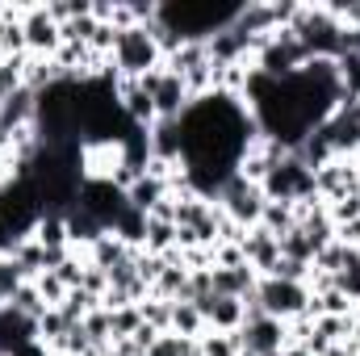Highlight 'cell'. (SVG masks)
<instances>
[{
  "label": "cell",
  "mask_w": 360,
  "mask_h": 356,
  "mask_svg": "<svg viewBox=\"0 0 360 356\" xmlns=\"http://www.w3.org/2000/svg\"><path fill=\"white\" fill-rule=\"evenodd\" d=\"M243 0H164L155 4V21L168 25L180 42H210L239 17Z\"/></svg>",
  "instance_id": "1"
},
{
  "label": "cell",
  "mask_w": 360,
  "mask_h": 356,
  "mask_svg": "<svg viewBox=\"0 0 360 356\" xmlns=\"http://www.w3.org/2000/svg\"><path fill=\"white\" fill-rule=\"evenodd\" d=\"M297 34V42L306 46L310 59H340L344 55V21L331 13V4H302L297 17L285 25Z\"/></svg>",
  "instance_id": "2"
},
{
  "label": "cell",
  "mask_w": 360,
  "mask_h": 356,
  "mask_svg": "<svg viewBox=\"0 0 360 356\" xmlns=\"http://www.w3.org/2000/svg\"><path fill=\"white\" fill-rule=\"evenodd\" d=\"M109 68L117 80H143L151 72L164 68V51L151 34V25H130V30H117V42H113V55H109Z\"/></svg>",
  "instance_id": "3"
},
{
  "label": "cell",
  "mask_w": 360,
  "mask_h": 356,
  "mask_svg": "<svg viewBox=\"0 0 360 356\" xmlns=\"http://www.w3.org/2000/svg\"><path fill=\"white\" fill-rule=\"evenodd\" d=\"M264 189L260 184H252V180H243L239 172H231V177L218 184V193H214V205L235 222V227H256L260 222V214H264Z\"/></svg>",
  "instance_id": "4"
},
{
  "label": "cell",
  "mask_w": 360,
  "mask_h": 356,
  "mask_svg": "<svg viewBox=\"0 0 360 356\" xmlns=\"http://www.w3.org/2000/svg\"><path fill=\"white\" fill-rule=\"evenodd\" d=\"M264 197L269 201H285V205H302V201H310V197H319V184H314V168H306L293 151L272 168L269 177H264Z\"/></svg>",
  "instance_id": "5"
},
{
  "label": "cell",
  "mask_w": 360,
  "mask_h": 356,
  "mask_svg": "<svg viewBox=\"0 0 360 356\" xmlns=\"http://www.w3.org/2000/svg\"><path fill=\"white\" fill-rule=\"evenodd\" d=\"M310 285H302V281H285V276H260V285H256V302L264 306V314L272 319H281V323H289V319H302L306 310H310Z\"/></svg>",
  "instance_id": "6"
},
{
  "label": "cell",
  "mask_w": 360,
  "mask_h": 356,
  "mask_svg": "<svg viewBox=\"0 0 360 356\" xmlns=\"http://www.w3.org/2000/svg\"><path fill=\"white\" fill-rule=\"evenodd\" d=\"M126 189H117L109 177H84L80 193H76V210H84L89 218H96L105 231L117 227V218L126 214Z\"/></svg>",
  "instance_id": "7"
},
{
  "label": "cell",
  "mask_w": 360,
  "mask_h": 356,
  "mask_svg": "<svg viewBox=\"0 0 360 356\" xmlns=\"http://www.w3.org/2000/svg\"><path fill=\"white\" fill-rule=\"evenodd\" d=\"M21 34H25V55H34V59H55V51L63 46V25L51 17L46 4H25Z\"/></svg>",
  "instance_id": "8"
},
{
  "label": "cell",
  "mask_w": 360,
  "mask_h": 356,
  "mask_svg": "<svg viewBox=\"0 0 360 356\" xmlns=\"http://www.w3.org/2000/svg\"><path fill=\"white\" fill-rule=\"evenodd\" d=\"M139 84L151 92L155 113H160V117H168V122H180V117H184V109L193 105V92H188V84L180 80L176 72H168V68H160V72L143 76Z\"/></svg>",
  "instance_id": "9"
},
{
  "label": "cell",
  "mask_w": 360,
  "mask_h": 356,
  "mask_svg": "<svg viewBox=\"0 0 360 356\" xmlns=\"http://www.w3.org/2000/svg\"><path fill=\"white\" fill-rule=\"evenodd\" d=\"M239 344L248 356H269V352H285L289 348V336H285V323L272 319V314H252L243 319L239 327Z\"/></svg>",
  "instance_id": "10"
},
{
  "label": "cell",
  "mask_w": 360,
  "mask_h": 356,
  "mask_svg": "<svg viewBox=\"0 0 360 356\" xmlns=\"http://www.w3.org/2000/svg\"><path fill=\"white\" fill-rule=\"evenodd\" d=\"M239 248H243V260L256 268V276H272V272H276V265H281V239H276L272 231H264L260 222L243 231Z\"/></svg>",
  "instance_id": "11"
},
{
  "label": "cell",
  "mask_w": 360,
  "mask_h": 356,
  "mask_svg": "<svg viewBox=\"0 0 360 356\" xmlns=\"http://www.w3.org/2000/svg\"><path fill=\"white\" fill-rule=\"evenodd\" d=\"M34 344H38V319H25L13 306H0V356H21Z\"/></svg>",
  "instance_id": "12"
},
{
  "label": "cell",
  "mask_w": 360,
  "mask_h": 356,
  "mask_svg": "<svg viewBox=\"0 0 360 356\" xmlns=\"http://www.w3.org/2000/svg\"><path fill=\"white\" fill-rule=\"evenodd\" d=\"M34 117H38V92L17 89L8 101H0V130H4V134L34 126Z\"/></svg>",
  "instance_id": "13"
},
{
  "label": "cell",
  "mask_w": 360,
  "mask_h": 356,
  "mask_svg": "<svg viewBox=\"0 0 360 356\" xmlns=\"http://www.w3.org/2000/svg\"><path fill=\"white\" fill-rule=\"evenodd\" d=\"M210 276H214V293L218 298H252L256 293V285H260V276H256V268L252 265H239V268H210Z\"/></svg>",
  "instance_id": "14"
},
{
  "label": "cell",
  "mask_w": 360,
  "mask_h": 356,
  "mask_svg": "<svg viewBox=\"0 0 360 356\" xmlns=\"http://www.w3.org/2000/svg\"><path fill=\"white\" fill-rule=\"evenodd\" d=\"M130 256H134V248H130V243H122V239H117L113 231H105V235H101V239L92 243L89 252H84V260H89L92 268H101L105 276H109L113 268L122 265V260H130Z\"/></svg>",
  "instance_id": "15"
},
{
  "label": "cell",
  "mask_w": 360,
  "mask_h": 356,
  "mask_svg": "<svg viewBox=\"0 0 360 356\" xmlns=\"http://www.w3.org/2000/svg\"><path fill=\"white\" fill-rule=\"evenodd\" d=\"M164 197H168V180L147 177V172H143V177H139L134 184H130V189H126V201H130L134 210H143V214H151V210H155Z\"/></svg>",
  "instance_id": "16"
},
{
  "label": "cell",
  "mask_w": 360,
  "mask_h": 356,
  "mask_svg": "<svg viewBox=\"0 0 360 356\" xmlns=\"http://www.w3.org/2000/svg\"><path fill=\"white\" fill-rule=\"evenodd\" d=\"M143 252H151V256H168V252H176V222H164V218H147Z\"/></svg>",
  "instance_id": "17"
},
{
  "label": "cell",
  "mask_w": 360,
  "mask_h": 356,
  "mask_svg": "<svg viewBox=\"0 0 360 356\" xmlns=\"http://www.w3.org/2000/svg\"><path fill=\"white\" fill-rule=\"evenodd\" d=\"M172 331L184 340H201L205 336V314L193 302H172Z\"/></svg>",
  "instance_id": "18"
},
{
  "label": "cell",
  "mask_w": 360,
  "mask_h": 356,
  "mask_svg": "<svg viewBox=\"0 0 360 356\" xmlns=\"http://www.w3.org/2000/svg\"><path fill=\"white\" fill-rule=\"evenodd\" d=\"M34 239H38L46 252L72 248V243H68V218H63V214H42V222L34 227Z\"/></svg>",
  "instance_id": "19"
},
{
  "label": "cell",
  "mask_w": 360,
  "mask_h": 356,
  "mask_svg": "<svg viewBox=\"0 0 360 356\" xmlns=\"http://www.w3.org/2000/svg\"><path fill=\"white\" fill-rule=\"evenodd\" d=\"M260 227H264V231H272V235L281 239V235H289V231L297 227V210H293V205H285V201H264Z\"/></svg>",
  "instance_id": "20"
},
{
  "label": "cell",
  "mask_w": 360,
  "mask_h": 356,
  "mask_svg": "<svg viewBox=\"0 0 360 356\" xmlns=\"http://www.w3.org/2000/svg\"><path fill=\"white\" fill-rule=\"evenodd\" d=\"M197 352L201 356H239L243 344H239V331H210L205 327V336L197 340Z\"/></svg>",
  "instance_id": "21"
},
{
  "label": "cell",
  "mask_w": 360,
  "mask_h": 356,
  "mask_svg": "<svg viewBox=\"0 0 360 356\" xmlns=\"http://www.w3.org/2000/svg\"><path fill=\"white\" fill-rule=\"evenodd\" d=\"M281 256L285 260H297V265H314V243H310V235L302 231V227H293L289 235H281Z\"/></svg>",
  "instance_id": "22"
},
{
  "label": "cell",
  "mask_w": 360,
  "mask_h": 356,
  "mask_svg": "<svg viewBox=\"0 0 360 356\" xmlns=\"http://www.w3.org/2000/svg\"><path fill=\"white\" fill-rule=\"evenodd\" d=\"M8 306H13L17 314H25V319H42V314L51 310V306L42 302V293H38V285H34V281H25V285L8 298Z\"/></svg>",
  "instance_id": "23"
},
{
  "label": "cell",
  "mask_w": 360,
  "mask_h": 356,
  "mask_svg": "<svg viewBox=\"0 0 360 356\" xmlns=\"http://www.w3.org/2000/svg\"><path fill=\"white\" fill-rule=\"evenodd\" d=\"M139 314H143V323L151 327V331H172V302H160V298H143L139 302Z\"/></svg>",
  "instance_id": "24"
},
{
  "label": "cell",
  "mask_w": 360,
  "mask_h": 356,
  "mask_svg": "<svg viewBox=\"0 0 360 356\" xmlns=\"http://www.w3.org/2000/svg\"><path fill=\"white\" fill-rule=\"evenodd\" d=\"M17 89H25V55H8L0 63V101H8Z\"/></svg>",
  "instance_id": "25"
},
{
  "label": "cell",
  "mask_w": 360,
  "mask_h": 356,
  "mask_svg": "<svg viewBox=\"0 0 360 356\" xmlns=\"http://www.w3.org/2000/svg\"><path fill=\"white\" fill-rule=\"evenodd\" d=\"M109 327H113V344L130 340V336L143 327V314H139V306H117V310H109Z\"/></svg>",
  "instance_id": "26"
},
{
  "label": "cell",
  "mask_w": 360,
  "mask_h": 356,
  "mask_svg": "<svg viewBox=\"0 0 360 356\" xmlns=\"http://www.w3.org/2000/svg\"><path fill=\"white\" fill-rule=\"evenodd\" d=\"M147 356H197V340H184L176 331L155 336V344L147 348Z\"/></svg>",
  "instance_id": "27"
},
{
  "label": "cell",
  "mask_w": 360,
  "mask_h": 356,
  "mask_svg": "<svg viewBox=\"0 0 360 356\" xmlns=\"http://www.w3.org/2000/svg\"><path fill=\"white\" fill-rule=\"evenodd\" d=\"M21 285H25V272L17 268V260H13V256H0V298H4V306H8V298H13Z\"/></svg>",
  "instance_id": "28"
},
{
  "label": "cell",
  "mask_w": 360,
  "mask_h": 356,
  "mask_svg": "<svg viewBox=\"0 0 360 356\" xmlns=\"http://www.w3.org/2000/svg\"><path fill=\"white\" fill-rule=\"evenodd\" d=\"M34 285H38V293H42V302H46L51 310H55V306H63V298L72 293V289H68V285H63V281H59L55 272H42V276H38Z\"/></svg>",
  "instance_id": "29"
},
{
  "label": "cell",
  "mask_w": 360,
  "mask_h": 356,
  "mask_svg": "<svg viewBox=\"0 0 360 356\" xmlns=\"http://www.w3.org/2000/svg\"><path fill=\"white\" fill-rule=\"evenodd\" d=\"M335 239H340L344 248H360V218H356V222H344V227H335Z\"/></svg>",
  "instance_id": "30"
},
{
  "label": "cell",
  "mask_w": 360,
  "mask_h": 356,
  "mask_svg": "<svg viewBox=\"0 0 360 356\" xmlns=\"http://www.w3.org/2000/svg\"><path fill=\"white\" fill-rule=\"evenodd\" d=\"M285 356H314L306 344H293V348H285Z\"/></svg>",
  "instance_id": "31"
},
{
  "label": "cell",
  "mask_w": 360,
  "mask_h": 356,
  "mask_svg": "<svg viewBox=\"0 0 360 356\" xmlns=\"http://www.w3.org/2000/svg\"><path fill=\"white\" fill-rule=\"evenodd\" d=\"M0 306H4V298H0Z\"/></svg>",
  "instance_id": "32"
}]
</instances>
